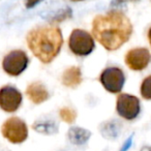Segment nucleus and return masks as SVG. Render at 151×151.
Masks as SVG:
<instances>
[{
  "instance_id": "obj_1",
  "label": "nucleus",
  "mask_w": 151,
  "mask_h": 151,
  "mask_svg": "<svg viewBox=\"0 0 151 151\" xmlns=\"http://www.w3.org/2000/svg\"><path fill=\"white\" fill-rule=\"evenodd\" d=\"M134 31L130 20L120 11L97 15L92 21V36L107 51H116L129 40Z\"/></svg>"
},
{
  "instance_id": "obj_2",
  "label": "nucleus",
  "mask_w": 151,
  "mask_h": 151,
  "mask_svg": "<svg viewBox=\"0 0 151 151\" xmlns=\"http://www.w3.org/2000/svg\"><path fill=\"white\" fill-rule=\"evenodd\" d=\"M26 42L32 54L40 62L48 64L58 56L63 45V36L60 28L51 24L31 29L27 33Z\"/></svg>"
},
{
  "instance_id": "obj_3",
  "label": "nucleus",
  "mask_w": 151,
  "mask_h": 151,
  "mask_svg": "<svg viewBox=\"0 0 151 151\" xmlns=\"http://www.w3.org/2000/svg\"><path fill=\"white\" fill-rule=\"evenodd\" d=\"M68 47L71 53L77 56H87L95 48L93 36L83 29H73L68 38Z\"/></svg>"
},
{
  "instance_id": "obj_4",
  "label": "nucleus",
  "mask_w": 151,
  "mask_h": 151,
  "mask_svg": "<svg viewBox=\"0 0 151 151\" xmlns=\"http://www.w3.org/2000/svg\"><path fill=\"white\" fill-rule=\"evenodd\" d=\"M1 134L3 138L13 144H21L28 137L27 124L19 117H11L2 124Z\"/></svg>"
},
{
  "instance_id": "obj_5",
  "label": "nucleus",
  "mask_w": 151,
  "mask_h": 151,
  "mask_svg": "<svg viewBox=\"0 0 151 151\" xmlns=\"http://www.w3.org/2000/svg\"><path fill=\"white\" fill-rule=\"evenodd\" d=\"M99 82L108 92L118 94L121 92L125 84V75L120 67L110 66L101 71Z\"/></svg>"
},
{
  "instance_id": "obj_6",
  "label": "nucleus",
  "mask_w": 151,
  "mask_h": 151,
  "mask_svg": "<svg viewBox=\"0 0 151 151\" xmlns=\"http://www.w3.org/2000/svg\"><path fill=\"white\" fill-rule=\"evenodd\" d=\"M117 114L127 121L134 120L141 112V103L137 96L128 93H119L116 99Z\"/></svg>"
},
{
  "instance_id": "obj_7",
  "label": "nucleus",
  "mask_w": 151,
  "mask_h": 151,
  "mask_svg": "<svg viewBox=\"0 0 151 151\" xmlns=\"http://www.w3.org/2000/svg\"><path fill=\"white\" fill-rule=\"evenodd\" d=\"M29 58L22 50H14L5 55L2 60V68L5 73L12 77L20 76L28 66Z\"/></svg>"
},
{
  "instance_id": "obj_8",
  "label": "nucleus",
  "mask_w": 151,
  "mask_h": 151,
  "mask_svg": "<svg viewBox=\"0 0 151 151\" xmlns=\"http://www.w3.org/2000/svg\"><path fill=\"white\" fill-rule=\"evenodd\" d=\"M126 66L134 71H142L151 62V53L147 48L139 47L127 51L124 57Z\"/></svg>"
},
{
  "instance_id": "obj_9",
  "label": "nucleus",
  "mask_w": 151,
  "mask_h": 151,
  "mask_svg": "<svg viewBox=\"0 0 151 151\" xmlns=\"http://www.w3.org/2000/svg\"><path fill=\"white\" fill-rule=\"evenodd\" d=\"M22 94L17 88L5 85L0 88V109L6 113H14L22 104Z\"/></svg>"
},
{
  "instance_id": "obj_10",
  "label": "nucleus",
  "mask_w": 151,
  "mask_h": 151,
  "mask_svg": "<svg viewBox=\"0 0 151 151\" xmlns=\"http://www.w3.org/2000/svg\"><path fill=\"white\" fill-rule=\"evenodd\" d=\"M26 95L30 99V101H32L35 105H40V104L45 103L49 99L50 93L42 83L33 82L28 85L26 89Z\"/></svg>"
},
{
  "instance_id": "obj_11",
  "label": "nucleus",
  "mask_w": 151,
  "mask_h": 151,
  "mask_svg": "<svg viewBox=\"0 0 151 151\" xmlns=\"http://www.w3.org/2000/svg\"><path fill=\"white\" fill-rule=\"evenodd\" d=\"M99 132L105 139L114 141L119 138L122 132V123L118 120L111 119L105 121L99 125Z\"/></svg>"
},
{
  "instance_id": "obj_12",
  "label": "nucleus",
  "mask_w": 151,
  "mask_h": 151,
  "mask_svg": "<svg viewBox=\"0 0 151 151\" xmlns=\"http://www.w3.org/2000/svg\"><path fill=\"white\" fill-rule=\"evenodd\" d=\"M82 71L80 67L78 66H70L66 68L62 73L61 82L65 87L68 88H76L82 83Z\"/></svg>"
},
{
  "instance_id": "obj_13",
  "label": "nucleus",
  "mask_w": 151,
  "mask_h": 151,
  "mask_svg": "<svg viewBox=\"0 0 151 151\" xmlns=\"http://www.w3.org/2000/svg\"><path fill=\"white\" fill-rule=\"evenodd\" d=\"M91 137V132L85 128L79 127V126H73L68 129L67 132V138L70 144L75 146H82L86 144Z\"/></svg>"
},
{
  "instance_id": "obj_14",
  "label": "nucleus",
  "mask_w": 151,
  "mask_h": 151,
  "mask_svg": "<svg viewBox=\"0 0 151 151\" xmlns=\"http://www.w3.org/2000/svg\"><path fill=\"white\" fill-rule=\"evenodd\" d=\"M32 128L35 130L36 132L42 134H47V136H51V134H55L58 132L59 127L58 123L53 119H38L34 121L32 124Z\"/></svg>"
},
{
  "instance_id": "obj_15",
  "label": "nucleus",
  "mask_w": 151,
  "mask_h": 151,
  "mask_svg": "<svg viewBox=\"0 0 151 151\" xmlns=\"http://www.w3.org/2000/svg\"><path fill=\"white\" fill-rule=\"evenodd\" d=\"M71 16H73V11H71V9L65 7V9H60V11H58L55 15H53L52 17H51L50 23L53 24V25L61 23V22L70 19Z\"/></svg>"
},
{
  "instance_id": "obj_16",
  "label": "nucleus",
  "mask_w": 151,
  "mask_h": 151,
  "mask_svg": "<svg viewBox=\"0 0 151 151\" xmlns=\"http://www.w3.org/2000/svg\"><path fill=\"white\" fill-rule=\"evenodd\" d=\"M141 96L146 101H151V75L147 76L142 81L140 86Z\"/></svg>"
},
{
  "instance_id": "obj_17",
  "label": "nucleus",
  "mask_w": 151,
  "mask_h": 151,
  "mask_svg": "<svg viewBox=\"0 0 151 151\" xmlns=\"http://www.w3.org/2000/svg\"><path fill=\"white\" fill-rule=\"evenodd\" d=\"M59 115H60V118L66 123H73L75 122L76 118H77V113L73 109L69 107H63L60 109V112H59Z\"/></svg>"
},
{
  "instance_id": "obj_18",
  "label": "nucleus",
  "mask_w": 151,
  "mask_h": 151,
  "mask_svg": "<svg viewBox=\"0 0 151 151\" xmlns=\"http://www.w3.org/2000/svg\"><path fill=\"white\" fill-rule=\"evenodd\" d=\"M44 0H24V5L26 9H33Z\"/></svg>"
},
{
  "instance_id": "obj_19",
  "label": "nucleus",
  "mask_w": 151,
  "mask_h": 151,
  "mask_svg": "<svg viewBox=\"0 0 151 151\" xmlns=\"http://www.w3.org/2000/svg\"><path fill=\"white\" fill-rule=\"evenodd\" d=\"M132 138H134V136H132V134L128 137V138L125 140V142L123 143V145L121 146V148H120L119 151H127L132 145Z\"/></svg>"
},
{
  "instance_id": "obj_20",
  "label": "nucleus",
  "mask_w": 151,
  "mask_h": 151,
  "mask_svg": "<svg viewBox=\"0 0 151 151\" xmlns=\"http://www.w3.org/2000/svg\"><path fill=\"white\" fill-rule=\"evenodd\" d=\"M134 1H139V0H113L112 1V5L117 6V5H121L127 2H134Z\"/></svg>"
},
{
  "instance_id": "obj_21",
  "label": "nucleus",
  "mask_w": 151,
  "mask_h": 151,
  "mask_svg": "<svg viewBox=\"0 0 151 151\" xmlns=\"http://www.w3.org/2000/svg\"><path fill=\"white\" fill-rule=\"evenodd\" d=\"M140 151H151V146L150 145H144L141 147Z\"/></svg>"
},
{
  "instance_id": "obj_22",
  "label": "nucleus",
  "mask_w": 151,
  "mask_h": 151,
  "mask_svg": "<svg viewBox=\"0 0 151 151\" xmlns=\"http://www.w3.org/2000/svg\"><path fill=\"white\" fill-rule=\"evenodd\" d=\"M147 38H148L149 45H150V47H151V26L148 29V31H147Z\"/></svg>"
},
{
  "instance_id": "obj_23",
  "label": "nucleus",
  "mask_w": 151,
  "mask_h": 151,
  "mask_svg": "<svg viewBox=\"0 0 151 151\" xmlns=\"http://www.w3.org/2000/svg\"><path fill=\"white\" fill-rule=\"evenodd\" d=\"M73 2H80V1H84V0H70Z\"/></svg>"
}]
</instances>
